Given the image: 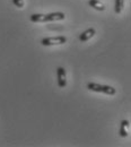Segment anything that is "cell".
Instances as JSON below:
<instances>
[{"label":"cell","mask_w":131,"mask_h":147,"mask_svg":"<svg viewBox=\"0 0 131 147\" xmlns=\"http://www.w3.org/2000/svg\"><path fill=\"white\" fill-rule=\"evenodd\" d=\"M66 18L64 13L56 11L50 14H33L31 15V22L33 23H46V22H56V20H63Z\"/></svg>","instance_id":"6da1fadb"},{"label":"cell","mask_w":131,"mask_h":147,"mask_svg":"<svg viewBox=\"0 0 131 147\" xmlns=\"http://www.w3.org/2000/svg\"><path fill=\"white\" fill-rule=\"evenodd\" d=\"M87 88L89 91H93V92L96 93H103V94H106V95H114L116 93V90L112 86L101 85V84H97V83H88Z\"/></svg>","instance_id":"7a4b0ae2"},{"label":"cell","mask_w":131,"mask_h":147,"mask_svg":"<svg viewBox=\"0 0 131 147\" xmlns=\"http://www.w3.org/2000/svg\"><path fill=\"white\" fill-rule=\"evenodd\" d=\"M67 42V37L63 35H59L56 37H44L42 40V45L44 47H52V45H61Z\"/></svg>","instance_id":"3957f363"},{"label":"cell","mask_w":131,"mask_h":147,"mask_svg":"<svg viewBox=\"0 0 131 147\" xmlns=\"http://www.w3.org/2000/svg\"><path fill=\"white\" fill-rule=\"evenodd\" d=\"M56 78H58V86L63 88L67 86V73L63 67H59L56 69Z\"/></svg>","instance_id":"277c9868"},{"label":"cell","mask_w":131,"mask_h":147,"mask_svg":"<svg viewBox=\"0 0 131 147\" xmlns=\"http://www.w3.org/2000/svg\"><path fill=\"white\" fill-rule=\"evenodd\" d=\"M129 131H130V122L128 120H122L121 125H120V130H119L120 136L121 137H128Z\"/></svg>","instance_id":"5b68a950"},{"label":"cell","mask_w":131,"mask_h":147,"mask_svg":"<svg viewBox=\"0 0 131 147\" xmlns=\"http://www.w3.org/2000/svg\"><path fill=\"white\" fill-rule=\"evenodd\" d=\"M95 33H96V31H95V28H88V30H86L85 32H83L80 35H79V40L81 41V42H86V41H88V40H91L92 37L95 35Z\"/></svg>","instance_id":"8992f818"},{"label":"cell","mask_w":131,"mask_h":147,"mask_svg":"<svg viewBox=\"0 0 131 147\" xmlns=\"http://www.w3.org/2000/svg\"><path fill=\"white\" fill-rule=\"evenodd\" d=\"M88 5L92 8H94L95 10H98V11H104L105 10V5L103 2H101L99 0H89Z\"/></svg>","instance_id":"52a82bcc"},{"label":"cell","mask_w":131,"mask_h":147,"mask_svg":"<svg viewBox=\"0 0 131 147\" xmlns=\"http://www.w3.org/2000/svg\"><path fill=\"white\" fill-rule=\"evenodd\" d=\"M124 7V0H115V6H114V10L115 14H121Z\"/></svg>","instance_id":"ba28073f"},{"label":"cell","mask_w":131,"mask_h":147,"mask_svg":"<svg viewBox=\"0 0 131 147\" xmlns=\"http://www.w3.org/2000/svg\"><path fill=\"white\" fill-rule=\"evenodd\" d=\"M13 2L17 8H23L24 7V0H13Z\"/></svg>","instance_id":"9c48e42d"}]
</instances>
